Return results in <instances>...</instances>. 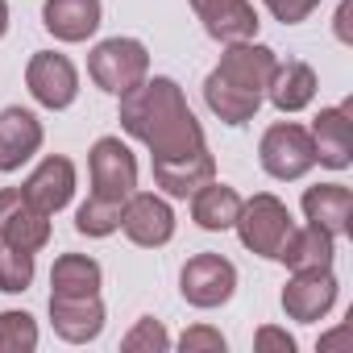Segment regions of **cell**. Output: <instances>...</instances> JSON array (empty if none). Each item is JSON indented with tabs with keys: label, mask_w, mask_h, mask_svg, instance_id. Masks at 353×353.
Returning a JSON list of instances; mask_svg holds the SVG:
<instances>
[{
	"label": "cell",
	"mask_w": 353,
	"mask_h": 353,
	"mask_svg": "<svg viewBox=\"0 0 353 353\" xmlns=\"http://www.w3.org/2000/svg\"><path fill=\"white\" fill-rule=\"evenodd\" d=\"M121 129L133 133L154 158H188L204 150V129L174 79H141L121 96Z\"/></svg>",
	"instance_id": "obj_1"
},
{
	"label": "cell",
	"mask_w": 353,
	"mask_h": 353,
	"mask_svg": "<svg viewBox=\"0 0 353 353\" xmlns=\"http://www.w3.org/2000/svg\"><path fill=\"white\" fill-rule=\"evenodd\" d=\"M88 71H92V79L104 92L125 96V92H133L150 75V54H145V46L137 38H108V42H100L92 50Z\"/></svg>",
	"instance_id": "obj_2"
},
{
	"label": "cell",
	"mask_w": 353,
	"mask_h": 353,
	"mask_svg": "<svg viewBox=\"0 0 353 353\" xmlns=\"http://www.w3.org/2000/svg\"><path fill=\"white\" fill-rule=\"evenodd\" d=\"M258 158L266 166V174L274 179H303V174L316 166V145H312V133L303 125H291V121H279L262 133V145H258Z\"/></svg>",
	"instance_id": "obj_3"
},
{
	"label": "cell",
	"mask_w": 353,
	"mask_h": 353,
	"mask_svg": "<svg viewBox=\"0 0 353 353\" xmlns=\"http://www.w3.org/2000/svg\"><path fill=\"white\" fill-rule=\"evenodd\" d=\"M233 225H237V233H241V245L254 250L258 258H274L279 245H283V237L295 229L287 204L274 200V196H254L250 204H241V212H237Z\"/></svg>",
	"instance_id": "obj_4"
},
{
	"label": "cell",
	"mask_w": 353,
	"mask_h": 353,
	"mask_svg": "<svg viewBox=\"0 0 353 353\" xmlns=\"http://www.w3.org/2000/svg\"><path fill=\"white\" fill-rule=\"evenodd\" d=\"M179 291L192 307H221L237 291V266L221 254H196L179 274Z\"/></svg>",
	"instance_id": "obj_5"
},
{
	"label": "cell",
	"mask_w": 353,
	"mask_h": 353,
	"mask_svg": "<svg viewBox=\"0 0 353 353\" xmlns=\"http://www.w3.org/2000/svg\"><path fill=\"white\" fill-rule=\"evenodd\" d=\"M92 196L100 200H117L125 204L137 188V158L129 154V145H121V137H100L92 145Z\"/></svg>",
	"instance_id": "obj_6"
},
{
	"label": "cell",
	"mask_w": 353,
	"mask_h": 353,
	"mask_svg": "<svg viewBox=\"0 0 353 353\" xmlns=\"http://www.w3.org/2000/svg\"><path fill=\"white\" fill-rule=\"evenodd\" d=\"M274 67H279V59H274V50L270 46H258V42H229V50L221 54V67L212 71L221 83H229V88H237V92H245V96H266V83H270V75H274Z\"/></svg>",
	"instance_id": "obj_7"
},
{
	"label": "cell",
	"mask_w": 353,
	"mask_h": 353,
	"mask_svg": "<svg viewBox=\"0 0 353 353\" xmlns=\"http://www.w3.org/2000/svg\"><path fill=\"white\" fill-rule=\"evenodd\" d=\"M0 241L13 250H30L38 254L50 241V221L46 212H38L21 188H5L0 192Z\"/></svg>",
	"instance_id": "obj_8"
},
{
	"label": "cell",
	"mask_w": 353,
	"mask_h": 353,
	"mask_svg": "<svg viewBox=\"0 0 353 353\" xmlns=\"http://www.w3.org/2000/svg\"><path fill=\"white\" fill-rule=\"evenodd\" d=\"M121 229L133 245H166L174 237V212L166 200L150 196V192H133L125 204H121Z\"/></svg>",
	"instance_id": "obj_9"
},
{
	"label": "cell",
	"mask_w": 353,
	"mask_h": 353,
	"mask_svg": "<svg viewBox=\"0 0 353 353\" xmlns=\"http://www.w3.org/2000/svg\"><path fill=\"white\" fill-rule=\"evenodd\" d=\"M26 83H30V92H34V100L42 108H67L79 96V75H75L71 59L54 54V50H42V54L30 59Z\"/></svg>",
	"instance_id": "obj_10"
},
{
	"label": "cell",
	"mask_w": 353,
	"mask_h": 353,
	"mask_svg": "<svg viewBox=\"0 0 353 353\" xmlns=\"http://www.w3.org/2000/svg\"><path fill=\"white\" fill-rule=\"evenodd\" d=\"M336 303V274L332 266H320V270H295V279L283 287V307L291 320H320L328 307Z\"/></svg>",
	"instance_id": "obj_11"
},
{
	"label": "cell",
	"mask_w": 353,
	"mask_h": 353,
	"mask_svg": "<svg viewBox=\"0 0 353 353\" xmlns=\"http://www.w3.org/2000/svg\"><path fill=\"white\" fill-rule=\"evenodd\" d=\"M312 145H316V162L328 170H345L353 158V108H320V117L312 121Z\"/></svg>",
	"instance_id": "obj_12"
},
{
	"label": "cell",
	"mask_w": 353,
	"mask_h": 353,
	"mask_svg": "<svg viewBox=\"0 0 353 353\" xmlns=\"http://www.w3.org/2000/svg\"><path fill=\"white\" fill-rule=\"evenodd\" d=\"M26 200L38 208V212H59V208H67L71 204V196H75V166H71V158H63V154H50L30 179H26Z\"/></svg>",
	"instance_id": "obj_13"
},
{
	"label": "cell",
	"mask_w": 353,
	"mask_h": 353,
	"mask_svg": "<svg viewBox=\"0 0 353 353\" xmlns=\"http://www.w3.org/2000/svg\"><path fill=\"white\" fill-rule=\"evenodd\" d=\"M192 9L216 42H250L262 26L250 0H192Z\"/></svg>",
	"instance_id": "obj_14"
},
{
	"label": "cell",
	"mask_w": 353,
	"mask_h": 353,
	"mask_svg": "<svg viewBox=\"0 0 353 353\" xmlns=\"http://www.w3.org/2000/svg\"><path fill=\"white\" fill-rule=\"evenodd\" d=\"M212 174H216V162L208 145L188 158H154V183L166 196H196L204 183H212Z\"/></svg>",
	"instance_id": "obj_15"
},
{
	"label": "cell",
	"mask_w": 353,
	"mask_h": 353,
	"mask_svg": "<svg viewBox=\"0 0 353 353\" xmlns=\"http://www.w3.org/2000/svg\"><path fill=\"white\" fill-rule=\"evenodd\" d=\"M50 320H54V332L63 341L83 345V341L100 336V328H104V303H100V295H83V299L50 295Z\"/></svg>",
	"instance_id": "obj_16"
},
{
	"label": "cell",
	"mask_w": 353,
	"mask_h": 353,
	"mask_svg": "<svg viewBox=\"0 0 353 353\" xmlns=\"http://www.w3.org/2000/svg\"><path fill=\"white\" fill-rule=\"evenodd\" d=\"M42 145V125L26 108H5L0 112V170H21Z\"/></svg>",
	"instance_id": "obj_17"
},
{
	"label": "cell",
	"mask_w": 353,
	"mask_h": 353,
	"mask_svg": "<svg viewBox=\"0 0 353 353\" xmlns=\"http://www.w3.org/2000/svg\"><path fill=\"white\" fill-rule=\"evenodd\" d=\"M42 21L59 42H88L100 30V0H46Z\"/></svg>",
	"instance_id": "obj_18"
},
{
	"label": "cell",
	"mask_w": 353,
	"mask_h": 353,
	"mask_svg": "<svg viewBox=\"0 0 353 353\" xmlns=\"http://www.w3.org/2000/svg\"><path fill=\"white\" fill-rule=\"evenodd\" d=\"M303 212L316 229H324L328 237H345L349 221H353V192L341 183H320L303 192Z\"/></svg>",
	"instance_id": "obj_19"
},
{
	"label": "cell",
	"mask_w": 353,
	"mask_h": 353,
	"mask_svg": "<svg viewBox=\"0 0 353 353\" xmlns=\"http://www.w3.org/2000/svg\"><path fill=\"white\" fill-rule=\"evenodd\" d=\"M336 237H328L324 229H316V225H307V229H291L287 237H283V245H279V262L283 266H291V270H320V266H332V254H336V245H332Z\"/></svg>",
	"instance_id": "obj_20"
},
{
	"label": "cell",
	"mask_w": 353,
	"mask_h": 353,
	"mask_svg": "<svg viewBox=\"0 0 353 353\" xmlns=\"http://www.w3.org/2000/svg\"><path fill=\"white\" fill-rule=\"evenodd\" d=\"M266 96L279 112H299L312 104L316 96V71L307 63H287V67H274L270 83H266Z\"/></svg>",
	"instance_id": "obj_21"
},
{
	"label": "cell",
	"mask_w": 353,
	"mask_h": 353,
	"mask_svg": "<svg viewBox=\"0 0 353 353\" xmlns=\"http://www.w3.org/2000/svg\"><path fill=\"white\" fill-rule=\"evenodd\" d=\"M237 212H241V196H237L233 188H225V183H204V188L196 192V200H192V216H196V225L208 229V233L233 229Z\"/></svg>",
	"instance_id": "obj_22"
},
{
	"label": "cell",
	"mask_w": 353,
	"mask_h": 353,
	"mask_svg": "<svg viewBox=\"0 0 353 353\" xmlns=\"http://www.w3.org/2000/svg\"><path fill=\"white\" fill-rule=\"evenodd\" d=\"M50 295L63 299H83V295H100V266L83 254H63L50 270Z\"/></svg>",
	"instance_id": "obj_23"
},
{
	"label": "cell",
	"mask_w": 353,
	"mask_h": 353,
	"mask_svg": "<svg viewBox=\"0 0 353 353\" xmlns=\"http://www.w3.org/2000/svg\"><path fill=\"white\" fill-rule=\"evenodd\" d=\"M204 100H208V108H212L225 125H245V121L262 108V100H258V96L237 92V88L221 83L216 75H208V79H204Z\"/></svg>",
	"instance_id": "obj_24"
},
{
	"label": "cell",
	"mask_w": 353,
	"mask_h": 353,
	"mask_svg": "<svg viewBox=\"0 0 353 353\" xmlns=\"http://www.w3.org/2000/svg\"><path fill=\"white\" fill-rule=\"evenodd\" d=\"M75 229L83 237H108L121 229V204L117 200H100V196H88V204L75 212Z\"/></svg>",
	"instance_id": "obj_25"
},
{
	"label": "cell",
	"mask_w": 353,
	"mask_h": 353,
	"mask_svg": "<svg viewBox=\"0 0 353 353\" xmlns=\"http://www.w3.org/2000/svg\"><path fill=\"white\" fill-rule=\"evenodd\" d=\"M38 349V324L30 312H0V353Z\"/></svg>",
	"instance_id": "obj_26"
},
{
	"label": "cell",
	"mask_w": 353,
	"mask_h": 353,
	"mask_svg": "<svg viewBox=\"0 0 353 353\" xmlns=\"http://www.w3.org/2000/svg\"><path fill=\"white\" fill-rule=\"evenodd\" d=\"M34 283V254L30 250H13V245H0V291H26Z\"/></svg>",
	"instance_id": "obj_27"
},
{
	"label": "cell",
	"mask_w": 353,
	"mask_h": 353,
	"mask_svg": "<svg viewBox=\"0 0 353 353\" xmlns=\"http://www.w3.org/2000/svg\"><path fill=\"white\" fill-rule=\"evenodd\" d=\"M166 345H170V336H166V328H162L154 316L137 320V328L121 341V349H125V353H141V349H145V353H162Z\"/></svg>",
	"instance_id": "obj_28"
},
{
	"label": "cell",
	"mask_w": 353,
	"mask_h": 353,
	"mask_svg": "<svg viewBox=\"0 0 353 353\" xmlns=\"http://www.w3.org/2000/svg\"><path fill=\"white\" fill-rule=\"evenodd\" d=\"M179 349H183V353H225V336H221L216 328L196 324V328H188V332L179 336Z\"/></svg>",
	"instance_id": "obj_29"
},
{
	"label": "cell",
	"mask_w": 353,
	"mask_h": 353,
	"mask_svg": "<svg viewBox=\"0 0 353 353\" xmlns=\"http://www.w3.org/2000/svg\"><path fill=\"white\" fill-rule=\"evenodd\" d=\"M316 5H320V0H266V9H270L274 21H283V26H299V21H307V17L316 13Z\"/></svg>",
	"instance_id": "obj_30"
},
{
	"label": "cell",
	"mask_w": 353,
	"mask_h": 353,
	"mask_svg": "<svg viewBox=\"0 0 353 353\" xmlns=\"http://www.w3.org/2000/svg\"><path fill=\"white\" fill-rule=\"evenodd\" d=\"M258 353H295V341L283 328H262L258 332Z\"/></svg>",
	"instance_id": "obj_31"
},
{
	"label": "cell",
	"mask_w": 353,
	"mask_h": 353,
	"mask_svg": "<svg viewBox=\"0 0 353 353\" xmlns=\"http://www.w3.org/2000/svg\"><path fill=\"white\" fill-rule=\"evenodd\" d=\"M349 17H353V0H341V9H336V38H341V42H353Z\"/></svg>",
	"instance_id": "obj_32"
},
{
	"label": "cell",
	"mask_w": 353,
	"mask_h": 353,
	"mask_svg": "<svg viewBox=\"0 0 353 353\" xmlns=\"http://www.w3.org/2000/svg\"><path fill=\"white\" fill-rule=\"evenodd\" d=\"M5 30H9V5L0 0V38H5Z\"/></svg>",
	"instance_id": "obj_33"
}]
</instances>
